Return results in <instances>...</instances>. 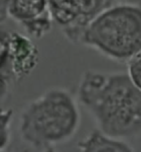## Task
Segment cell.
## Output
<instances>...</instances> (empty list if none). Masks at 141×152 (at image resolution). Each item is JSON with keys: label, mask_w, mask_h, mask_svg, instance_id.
<instances>
[{"label": "cell", "mask_w": 141, "mask_h": 152, "mask_svg": "<svg viewBox=\"0 0 141 152\" xmlns=\"http://www.w3.org/2000/svg\"><path fill=\"white\" fill-rule=\"evenodd\" d=\"M77 98L65 88H48L22 109L18 132L34 148H53L72 140L80 128Z\"/></svg>", "instance_id": "7a4b0ae2"}, {"label": "cell", "mask_w": 141, "mask_h": 152, "mask_svg": "<svg viewBox=\"0 0 141 152\" xmlns=\"http://www.w3.org/2000/svg\"><path fill=\"white\" fill-rule=\"evenodd\" d=\"M80 44L127 64L141 50V6L119 2L105 9L88 24Z\"/></svg>", "instance_id": "3957f363"}, {"label": "cell", "mask_w": 141, "mask_h": 152, "mask_svg": "<svg viewBox=\"0 0 141 152\" xmlns=\"http://www.w3.org/2000/svg\"><path fill=\"white\" fill-rule=\"evenodd\" d=\"M7 18L36 39L47 35L54 24L48 0H1V23Z\"/></svg>", "instance_id": "8992f818"}, {"label": "cell", "mask_w": 141, "mask_h": 152, "mask_svg": "<svg viewBox=\"0 0 141 152\" xmlns=\"http://www.w3.org/2000/svg\"><path fill=\"white\" fill-rule=\"evenodd\" d=\"M120 0H48L53 23L68 41L80 45L83 32L99 13Z\"/></svg>", "instance_id": "5b68a950"}, {"label": "cell", "mask_w": 141, "mask_h": 152, "mask_svg": "<svg viewBox=\"0 0 141 152\" xmlns=\"http://www.w3.org/2000/svg\"><path fill=\"white\" fill-rule=\"evenodd\" d=\"M127 73L138 88L141 90V50L127 62Z\"/></svg>", "instance_id": "9c48e42d"}, {"label": "cell", "mask_w": 141, "mask_h": 152, "mask_svg": "<svg viewBox=\"0 0 141 152\" xmlns=\"http://www.w3.org/2000/svg\"><path fill=\"white\" fill-rule=\"evenodd\" d=\"M43 152H58L54 148H47L44 150Z\"/></svg>", "instance_id": "30bf717a"}, {"label": "cell", "mask_w": 141, "mask_h": 152, "mask_svg": "<svg viewBox=\"0 0 141 152\" xmlns=\"http://www.w3.org/2000/svg\"><path fill=\"white\" fill-rule=\"evenodd\" d=\"M77 95L103 134L121 140L141 134V90L127 72L88 69L80 77Z\"/></svg>", "instance_id": "6da1fadb"}, {"label": "cell", "mask_w": 141, "mask_h": 152, "mask_svg": "<svg viewBox=\"0 0 141 152\" xmlns=\"http://www.w3.org/2000/svg\"><path fill=\"white\" fill-rule=\"evenodd\" d=\"M29 36L18 31L1 29V100L12 92L37 65L39 51Z\"/></svg>", "instance_id": "277c9868"}, {"label": "cell", "mask_w": 141, "mask_h": 152, "mask_svg": "<svg viewBox=\"0 0 141 152\" xmlns=\"http://www.w3.org/2000/svg\"><path fill=\"white\" fill-rule=\"evenodd\" d=\"M78 148L80 152H134L124 140L106 135L98 129L80 140Z\"/></svg>", "instance_id": "52a82bcc"}, {"label": "cell", "mask_w": 141, "mask_h": 152, "mask_svg": "<svg viewBox=\"0 0 141 152\" xmlns=\"http://www.w3.org/2000/svg\"><path fill=\"white\" fill-rule=\"evenodd\" d=\"M13 112L11 109L1 111V152H5L8 148L12 138V123Z\"/></svg>", "instance_id": "ba28073f"}]
</instances>
